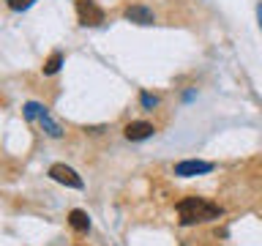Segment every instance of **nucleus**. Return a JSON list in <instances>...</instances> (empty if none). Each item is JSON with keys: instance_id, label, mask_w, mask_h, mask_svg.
Listing matches in <instances>:
<instances>
[{"instance_id": "obj_5", "label": "nucleus", "mask_w": 262, "mask_h": 246, "mask_svg": "<svg viewBox=\"0 0 262 246\" xmlns=\"http://www.w3.org/2000/svg\"><path fill=\"white\" fill-rule=\"evenodd\" d=\"M210 170H213V164L210 161H200V159H188V161L175 164V175H180V178L205 175V172H210Z\"/></svg>"}, {"instance_id": "obj_12", "label": "nucleus", "mask_w": 262, "mask_h": 246, "mask_svg": "<svg viewBox=\"0 0 262 246\" xmlns=\"http://www.w3.org/2000/svg\"><path fill=\"white\" fill-rule=\"evenodd\" d=\"M257 19H259V28H262V3L257 6Z\"/></svg>"}, {"instance_id": "obj_6", "label": "nucleus", "mask_w": 262, "mask_h": 246, "mask_svg": "<svg viewBox=\"0 0 262 246\" xmlns=\"http://www.w3.org/2000/svg\"><path fill=\"white\" fill-rule=\"evenodd\" d=\"M153 123H147V120H134V123H128L126 126V139H131V142H142V139H147V137H153Z\"/></svg>"}, {"instance_id": "obj_8", "label": "nucleus", "mask_w": 262, "mask_h": 246, "mask_svg": "<svg viewBox=\"0 0 262 246\" xmlns=\"http://www.w3.org/2000/svg\"><path fill=\"white\" fill-rule=\"evenodd\" d=\"M69 224L74 227V230H77V233H88V230H90V219H88V213L85 211H71L69 213Z\"/></svg>"}, {"instance_id": "obj_3", "label": "nucleus", "mask_w": 262, "mask_h": 246, "mask_svg": "<svg viewBox=\"0 0 262 246\" xmlns=\"http://www.w3.org/2000/svg\"><path fill=\"white\" fill-rule=\"evenodd\" d=\"M25 118H28V120H38L41 126L47 129V134H49V137H60V134H63V131H60V126H57V123H55V120L47 115V110H44V107H41V104H36V101L25 104Z\"/></svg>"}, {"instance_id": "obj_7", "label": "nucleus", "mask_w": 262, "mask_h": 246, "mask_svg": "<svg viewBox=\"0 0 262 246\" xmlns=\"http://www.w3.org/2000/svg\"><path fill=\"white\" fill-rule=\"evenodd\" d=\"M128 22H137V25H153V11L145 6H128L126 11H123Z\"/></svg>"}, {"instance_id": "obj_1", "label": "nucleus", "mask_w": 262, "mask_h": 246, "mask_svg": "<svg viewBox=\"0 0 262 246\" xmlns=\"http://www.w3.org/2000/svg\"><path fill=\"white\" fill-rule=\"evenodd\" d=\"M175 211H178L180 224H186V227L202 224V221H213V219L221 216L219 205L216 202H208L205 197H183V200L175 205Z\"/></svg>"}, {"instance_id": "obj_11", "label": "nucleus", "mask_w": 262, "mask_h": 246, "mask_svg": "<svg viewBox=\"0 0 262 246\" xmlns=\"http://www.w3.org/2000/svg\"><path fill=\"white\" fill-rule=\"evenodd\" d=\"M159 104V98L150 96V93H142V107H156Z\"/></svg>"}, {"instance_id": "obj_10", "label": "nucleus", "mask_w": 262, "mask_h": 246, "mask_svg": "<svg viewBox=\"0 0 262 246\" xmlns=\"http://www.w3.org/2000/svg\"><path fill=\"white\" fill-rule=\"evenodd\" d=\"M8 8H14V11H25V8H30L36 0H6Z\"/></svg>"}, {"instance_id": "obj_2", "label": "nucleus", "mask_w": 262, "mask_h": 246, "mask_svg": "<svg viewBox=\"0 0 262 246\" xmlns=\"http://www.w3.org/2000/svg\"><path fill=\"white\" fill-rule=\"evenodd\" d=\"M77 16L79 25H85V28H96L104 22V11L96 0H77Z\"/></svg>"}, {"instance_id": "obj_4", "label": "nucleus", "mask_w": 262, "mask_h": 246, "mask_svg": "<svg viewBox=\"0 0 262 246\" xmlns=\"http://www.w3.org/2000/svg\"><path fill=\"white\" fill-rule=\"evenodd\" d=\"M49 178L57 180V183H63V186H71V189H82V186H85V183H82V178L71 167H66V164H52V167H49Z\"/></svg>"}, {"instance_id": "obj_9", "label": "nucleus", "mask_w": 262, "mask_h": 246, "mask_svg": "<svg viewBox=\"0 0 262 246\" xmlns=\"http://www.w3.org/2000/svg\"><path fill=\"white\" fill-rule=\"evenodd\" d=\"M60 66H63V55L60 52H52V55L47 57V63H44V74H47V77H52V74L60 71Z\"/></svg>"}]
</instances>
